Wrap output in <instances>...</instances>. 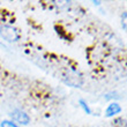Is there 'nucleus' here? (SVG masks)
<instances>
[{"label": "nucleus", "instance_id": "f257e3e1", "mask_svg": "<svg viewBox=\"0 0 127 127\" xmlns=\"http://www.w3.org/2000/svg\"><path fill=\"white\" fill-rule=\"evenodd\" d=\"M61 80L64 81V83H66L67 86H70V87H73V88H80L84 82L83 76L79 72H76L75 69L65 70Z\"/></svg>", "mask_w": 127, "mask_h": 127}, {"label": "nucleus", "instance_id": "f03ea898", "mask_svg": "<svg viewBox=\"0 0 127 127\" xmlns=\"http://www.w3.org/2000/svg\"><path fill=\"white\" fill-rule=\"evenodd\" d=\"M0 36H1V38H3L9 43H14V42H17L20 39V35H19L16 29L10 27V26H6V24L0 26Z\"/></svg>", "mask_w": 127, "mask_h": 127}, {"label": "nucleus", "instance_id": "7ed1b4c3", "mask_svg": "<svg viewBox=\"0 0 127 127\" xmlns=\"http://www.w3.org/2000/svg\"><path fill=\"white\" fill-rule=\"evenodd\" d=\"M10 116L13 118V120H15L21 125H28L30 123V117L22 110H14Z\"/></svg>", "mask_w": 127, "mask_h": 127}, {"label": "nucleus", "instance_id": "20e7f679", "mask_svg": "<svg viewBox=\"0 0 127 127\" xmlns=\"http://www.w3.org/2000/svg\"><path fill=\"white\" fill-rule=\"evenodd\" d=\"M121 112V107L120 105L118 103H111L109 106L106 107V110H105V116L106 117H114L116 114L120 113Z\"/></svg>", "mask_w": 127, "mask_h": 127}, {"label": "nucleus", "instance_id": "39448f33", "mask_svg": "<svg viewBox=\"0 0 127 127\" xmlns=\"http://www.w3.org/2000/svg\"><path fill=\"white\" fill-rule=\"evenodd\" d=\"M79 104H80V106L83 109V111L86 112L87 114H91V110L90 107H89V105H88V103L86 102L84 99H79Z\"/></svg>", "mask_w": 127, "mask_h": 127}, {"label": "nucleus", "instance_id": "423d86ee", "mask_svg": "<svg viewBox=\"0 0 127 127\" xmlns=\"http://www.w3.org/2000/svg\"><path fill=\"white\" fill-rule=\"evenodd\" d=\"M1 127H19L16 124H14L13 121L10 120H3L1 121V125H0Z\"/></svg>", "mask_w": 127, "mask_h": 127}, {"label": "nucleus", "instance_id": "0eeeda50", "mask_svg": "<svg viewBox=\"0 0 127 127\" xmlns=\"http://www.w3.org/2000/svg\"><path fill=\"white\" fill-rule=\"evenodd\" d=\"M104 98H105V99H112V98L118 99V98H120V97L118 96L116 93H111V94H106V95H105V96H104Z\"/></svg>", "mask_w": 127, "mask_h": 127}, {"label": "nucleus", "instance_id": "6e6552de", "mask_svg": "<svg viewBox=\"0 0 127 127\" xmlns=\"http://www.w3.org/2000/svg\"><path fill=\"white\" fill-rule=\"evenodd\" d=\"M126 12H124V14L121 15V24H123V28L124 30H126Z\"/></svg>", "mask_w": 127, "mask_h": 127}, {"label": "nucleus", "instance_id": "1a4fd4ad", "mask_svg": "<svg viewBox=\"0 0 127 127\" xmlns=\"http://www.w3.org/2000/svg\"><path fill=\"white\" fill-rule=\"evenodd\" d=\"M94 3H95V5H97V6H99V5H100V1H94Z\"/></svg>", "mask_w": 127, "mask_h": 127}]
</instances>
